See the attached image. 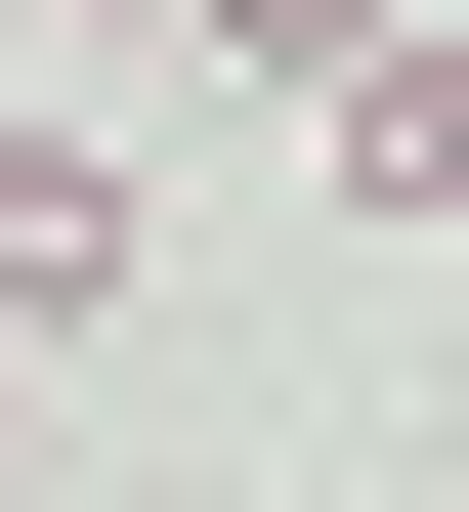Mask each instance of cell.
Here are the masks:
<instances>
[{"label": "cell", "instance_id": "cell-1", "mask_svg": "<svg viewBox=\"0 0 469 512\" xmlns=\"http://www.w3.org/2000/svg\"><path fill=\"white\" fill-rule=\"evenodd\" d=\"M86 299H128V171H86V128H0V342H86Z\"/></svg>", "mask_w": 469, "mask_h": 512}, {"label": "cell", "instance_id": "cell-2", "mask_svg": "<svg viewBox=\"0 0 469 512\" xmlns=\"http://www.w3.org/2000/svg\"><path fill=\"white\" fill-rule=\"evenodd\" d=\"M342 214H469V43H342Z\"/></svg>", "mask_w": 469, "mask_h": 512}, {"label": "cell", "instance_id": "cell-3", "mask_svg": "<svg viewBox=\"0 0 469 512\" xmlns=\"http://www.w3.org/2000/svg\"><path fill=\"white\" fill-rule=\"evenodd\" d=\"M171 43H384V0H171Z\"/></svg>", "mask_w": 469, "mask_h": 512}, {"label": "cell", "instance_id": "cell-4", "mask_svg": "<svg viewBox=\"0 0 469 512\" xmlns=\"http://www.w3.org/2000/svg\"><path fill=\"white\" fill-rule=\"evenodd\" d=\"M0 427H43V342H0Z\"/></svg>", "mask_w": 469, "mask_h": 512}]
</instances>
